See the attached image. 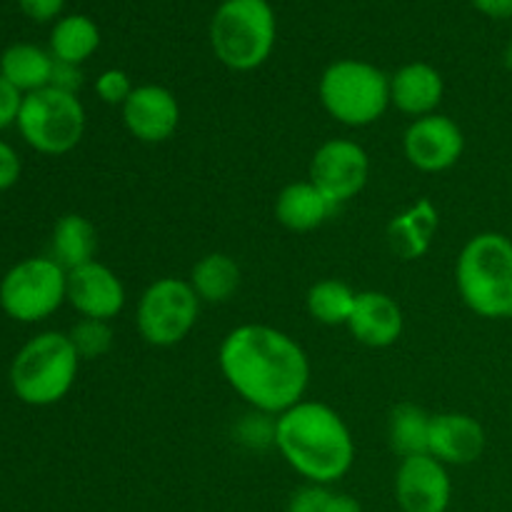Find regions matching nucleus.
Here are the masks:
<instances>
[{"instance_id":"bb28decb","label":"nucleus","mask_w":512,"mask_h":512,"mask_svg":"<svg viewBox=\"0 0 512 512\" xmlns=\"http://www.w3.org/2000/svg\"><path fill=\"white\" fill-rule=\"evenodd\" d=\"M275 428H278V415L250 410L235 425V438L250 450H268L275 448Z\"/></svg>"},{"instance_id":"473e14b6","label":"nucleus","mask_w":512,"mask_h":512,"mask_svg":"<svg viewBox=\"0 0 512 512\" xmlns=\"http://www.w3.org/2000/svg\"><path fill=\"white\" fill-rule=\"evenodd\" d=\"M18 5L30 20H35V23H48V20L58 18L65 0H18Z\"/></svg>"},{"instance_id":"393cba45","label":"nucleus","mask_w":512,"mask_h":512,"mask_svg":"<svg viewBox=\"0 0 512 512\" xmlns=\"http://www.w3.org/2000/svg\"><path fill=\"white\" fill-rule=\"evenodd\" d=\"M355 300H358V293L338 278L318 280L315 285H310L308 295H305L310 318L320 325H328V328L348 325L355 308Z\"/></svg>"},{"instance_id":"4468645a","label":"nucleus","mask_w":512,"mask_h":512,"mask_svg":"<svg viewBox=\"0 0 512 512\" xmlns=\"http://www.w3.org/2000/svg\"><path fill=\"white\" fill-rule=\"evenodd\" d=\"M125 293L123 280L108 265L85 263L80 268L68 270V305L80 315L90 320H113L123 313Z\"/></svg>"},{"instance_id":"6e6552de","label":"nucleus","mask_w":512,"mask_h":512,"mask_svg":"<svg viewBox=\"0 0 512 512\" xmlns=\"http://www.w3.org/2000/svg\"><path fill=\"white\" fill-rule=\"evenodd\" d=\"M68 303V270L50 255L15 263L0 280V308L15 323H43Z\"/></svg>"},{"instance_id":"ddd939ff","label":"nucleus","mask_w":512,"mask_h":512,"mask_svg":"<svg viewBox=\"0 0 512 512\" xmlns=\"http://www.w3.org/2000/svg\"><path fill=\"white\" fill-rule=\"evenodd\" d=\"M123 123L135 140L148 145L165 143L180 128V103L163 85H138L120 108Z\"/></svg>"},{"instance_id":"9d476101","label":"nucleus","mask_w":512,"mask_h":512,"mask_svg":"<svg viewBox=\"0 0 512 512\" xmlns=\"http://www.w3.org/2000/svg\"><path fill=\"white\" fill-rule=\"evenodd\" d=\"M370 175L368 150L350 138L325 140L310 160V180L333 200L343 205L365 188Z\"/></svg>"},{"instance_id":"20e7f679","label":"nucleus","mask_w":512,"mask_h":512,"mask_svg":"<svg viewBox=\"0 0 512 512\" xmlns=\"http://www.w3.org/2000/svg\"><path fill=\"white\" fill-rule=\"evenodd\" d=\"M80 355L68 333L45 330L15 353L8 380L15 398L30 408L60 403L78 380Z\"/></svg>"},{"instance_id":"f257e3e1","label":"nucleus","mask_w":512,"mask_h":512,"mask_svg":"<svg viewBox=\"0 0 512 512\" xmlns=\"http://www.w3.org/2000/svg\"><path fill=\"white\" fill-rule=\"evenodd\" d=\"M218 365L225 383L250 410L280 415L305 400L310 360L293 335L273 325H238L223 338Z\"/></svg>"},{"instance_id":"f8f14e48","label":"nucleus","mask_w":512,"mask_h":512,"mask_svg":"<svg viewBox=\"0 0 512 512\" xmlns=\"http://www.w3.org/2000/svg\"><path fill=\"white\" fill-rule=\"evenodd\" d=\"M453 498L448 465L433 455L403 458L395 473V500L403 512H448Z\"/></svg>"},{"instance_id":"f3484780","label":"nucleus","mask_w":512,"mask_h":512,"mask_svg":"<svg viewBox=\"0 0 512 512\" xmlns=\"http://www.w3.org/2000/svg\"><path fill=\"white\" fill-rule=\"evenodd\" d=\"M443 95V75L430 63H408L390 75V105L413 120L438 113Z\"/></svg>"},{"instance_id":"9b49d317","label":"nucleus","mask_w":512,"mask_h":512,"mask_svg":"<svg viewBox=\"0 0 512 512\" xmlns=\"http://www.w3.org/2000/svg\"><path fill=\"white\" fill-rule=\"evenodd\" d=\"M465 150V135L453 118L443 113L415 118L403 135V153L423 173L450 170Z\"/></svg>"},{"instance_id":"423d86ee","label":"nucleus","mask_w":512,"mask_h":512,"mask_svg":"<svg viewBox=\"0 0 512 512\" xmlns=\"http://www.w3.org/2000/svg\"><path fill=\"white\" fill-rule=\"evenodd\" d=\"M278 23L268 0H225L210 23V45L225 68L250 73L270 58Z\"/></svg>"},{"instance_id":"2f4dec72","label":"nucleus","mask_w":512,"mask_h":512,"mask_svg":"<svg viewBox=\"0 0 512 512\" xmlns=\"http://www.w3.org/2000/svg\"><path fill=\"white\" fill-rule=\"evenodd\" d=\"M80 85H83V70H80V65L58 63V60H55L50 88H58V90H63V93L78 95Z\"/></svg>"},{"instance_id":"f03ea898","label":"nucleus","mask_w":512,"mask_h":512,"mask_svg":"<svg viewBox=\"0 0 512 512\" xmlns=\"http://www.w3.org/2000/svg\"><path fill=\"white\" fill-rule=\"evenodd\" d=\"M275 448L313 485H333L355 463V438L343 415L318 400H300L278 415Z\"/></svg>"},{"instance_id":"1a4fd4ad","label":"nucleus","mask_w":512,"mask_h":512,"mask_svg":"<svg viewBox=\"0 0 512 512\" xmlns=\"http://www.w3.org/2000/svg\"><path fill=\"white\" fill-rule=\"evenodd\" d=\"M200 298L188 280L165 278L153 280L143 290L135 308V328L140 338L153 348H173L183 343L200 318Z\"/></svg>"},{"instance_id":"0eeeda50","label":"nucleus","mask_w":512,"mask_h":512,"mask_svg":"<svg viewBox=\"0 0 512 512\" xmlns=\"http://www.w3.org/2000/svg\"><path fill=\"white\" fill-rule=\"evenodd\" d=\"M88 115L78 95L58 88H43L23 95L18 113L20 138L40 155H65L78 148Z\"/></svg>"},{"instance_id":"2eb2a0df","label":"nucleus","mask_w":512,"mask_h":512,"mask_svg":"<svg viewBox=\"0 0 512 512\" xmlns=\"http://www.w3.org/2000/svg\"><path fill=\"white\" fill-rule=\"evenodd\" d=\"M345 328L350 330V335L360 345H368V348H390L403 335V308L388 293L363 290V293H358L353 315H350Z\"/></svg>"},{"instance_id":"6ab92c4d","label":"nucleus","mask_w":512,"mask_h":512,"mask_svg":"<svg viewBox=\"0 0 512 512\" xmlns=\"http://www.w3.org/2000/svg\"><path fill=\"white\" fill-rule=\"evenodd\" d=\"M440 228V213L430 198H420L403 213L395 215L388 225V243L395 258L418 260L433 245Z\"/></svg>"},{"instance_id":"a878e982","label":"nucleus","mask_w":512,"mask_h":512,"mask_svg":"<svg viewBox=\"0 0 512 512\" xmlns=\"http://www.w3.org/2000/svg\"><path fill=\"white\" fill-rule=\"evenodd\" d=\"M68 335L80 360H98L113 350V328L108 320L80 318Z\"/></svg>"},{"instance_id":"c9c22d12","label":"nucleus","mask_w":512,"mask_h":512,"mask_svg":"<svg viewBox=\"0 0 512 512\" xmlns=\"http://www.w3.org/2000/svg\"><path fill=\"white\" fill-rule=\"evenodd\" d=\"M505 65L512 70V43L508 45V50H505Z\"/></svg>"},{"instance_id":"b1692460","label":"nucleus","mask_w":512,"mask_h":512,"mask_svg":"<svg viewBox=\"0 0 512 512\" xmlns=\"http://www.w3.org/2000/svg\"><path fill=\"white\" fill-rule=\"evenodd\" d=\"M430 420H433V415L425 413L420 405H395L388 418V443L393 453H398L400 458H413V455L428 453Z\"/></svg>"},{"instance_id":"7c9ffc66","label":"nucleus","mask_w":512,"mask_h":512,"mask_svg":"<svg viewBox=\"0 0 512 512\" xmlns=\"http://www.w3.org/2000/svg\"><path fill=\"white\" fill-rule=\"evenodd\" d=\"M20 105H23V93H18V90L0 75V133L18 123Z\"/></svg>"},{"instance_id":"f704fd0d","label":"nucleus","mask_w":512,"mask_h":512,"mask_svg":"<svg viewBox=\"0 0 512 512\" xmlns=\"http://www.w3.org/2000/svg\"><path fill=\"white\" fill-rule=\"evenodd\" d=\"M328 512H363V508H360V503L353 498V495L333 493V498H330Z\"/></svg>"},{"instance_id":"412c9836","label":"nucleus","mask_w":512,"mask_h":512,"mask_svg":"<svg viewBox=\"0 0 512 512\" xmlns=\"http://www.w3.org/2000/svg\"><path fill=\"white\" fill-rule=\"evenodd\" d=\"M98 253V230L85 215L68 213L55 223L50 238V258L63 265L65 270H75L85 263H93Z\"/></svg>"},{"instance_id":"dca6fc26","label":"nucleus","mask_w":512,"mask_h":512,"mask_svg":"<svg viewBox=\"0 0 512 512\" xmlns=\"http://www.w3.org/2000/svg\"><path fill=\"white\" fill-rule=\"evenodd\" d=\"M485 428L468 413H438L430 420L428 453L443 465H470L483 455Z\"/></svg>"},{"instance_id":"5701e85b","label":"nucleus","mask_w":512,"mask_h":512,"mask_svg":"<svg viewBox=\"0 0 512 512\" xmlns=\"http://www.w3.org/2000/svg\"><path fill=\"white\" fill-rule=\"evenodd\" d=\"M98 45L100 30L88 15H65L50 30V55L58 63H85Z\"/></svg>"},{"instance_id":"7ed1b4c3","label":"nucleus","mask_w":512,"mask_h":512,"mask_svg":"<svg viewBox=\"0 0 512 512\" xmlns=\"http://www.w3.org/2000/svg\"><path fill=\"white\" fill-rule=\"evenodd\" d=\"M455 285L478 318H512V240L508 235H473L455 263Z\"/></svg>"},{"instance_id":"4be33fe9","label":"nucleus","mask_w":512,"mask_h":512,"mask_svg":"<svg viewBox=\"0 0 512 512\" xmlns=\"http://www.w3.org/2000/svg\"><path fill=\"white\" fill-rule=\"evenodd\" d=\"M240 265L228 253H208L190 270V288L200 298V303L220 305L228 303L240 290Z\"/></svg>"},{"instance_id":"c85d7f7f","label":"nucleus","mask_w":512,"mask_h":512,"mask_svg":"<svg viewBox=\"0 0 512 512\" xmlns=\"http://www.w3.org/2000/svg\"><path fill=\"white\" fill-rule=\"evenodd\" d=\"M333 490L328 485L308 483L290 498L288 512H328Z\"/></svg>"},{"instance_id":"aec40b11","label":"nucleus","mask_w":512,"mask_h":512,"mask_svg":"<svg viewBox=\"0 0 512 512\" xmlns=\"http://www.w3.org/2000/svg\"><path fill=\"white\" fill-rule=\"evenodd\" d=\"M53 68L55 58L50 50L33 43H15L0 55V75L23 95L48 88L53 80Z\"/></svg>"},{"instance_id":"c756f323","label":"nucleus","mask_w":512,"mask_h":512,"mask_svg":"<svg viewBox=\"0 0 512 512\" xmlns=\"http://www.w3.org/2000/svg\"><path fill=\"white\" fill-rule=\"evenodd\" d=\"M20 173H23V160H20L18 150L8 140L0 138V193L13 188L20 180Z\"/></svg>"},{"instance_id":"39448f33","label":"nucleus","mask_w":512,"mask_h":512,"mask_svg":"<svg viewBox=\"0 0 512 512\" xmlns=\"http://www.w3.org/2000/svg\"><path fill=\"white\" fill-rule=\"evenodd\" d=\"M325 113L345 128H368L390 108V75L365 60H335L318 83Z\"/></svg>"},{"instance_id":"a211bd4d","label":"nucleus","mask_w":512,"mask_h":512,"mask_svg":"<svg viewBox=\"0 0 512 512\" xmlns=\"http://www.w3.org/2000/svg\"><path fill=\"white\" fill-rule=\"evenodd\" d=\"M338 205L313 183V180H298L285 185L275 198V218L285 230L293 233H310L320 225L328 223L330 215Z\"/></svg>"},{"instance_id":"cd10ccee","label":"nucleus","mask_w":512,"mask_h":512,"mask_svg":"<svg viewBox=\"0 0 512 512\" xmlns=\"http://www.w3.org/2000/svg\"><path fill=\"white\" fill-rule=\"evenodd\" d=\"M135 90V85L130 83V75L120 68H108L98 75L95 80V95L103 100L105 105H115V108H123L125 100L130 98V93Z\"/></svg>"},{"instance_id":"72a5a7b5","label":"nucleus","mask_w":512,"mask_h":512,"mask_svg":"<svg viewBox=\"0 0 512 512\" xmlns=\"http://www.w3.org/2000/svg\"><path fill=\"white\" fill-rule=\"evenodd\" d=\"M473 5L488 18H512V0H473Z\"/></svg>"}]
</instances>
